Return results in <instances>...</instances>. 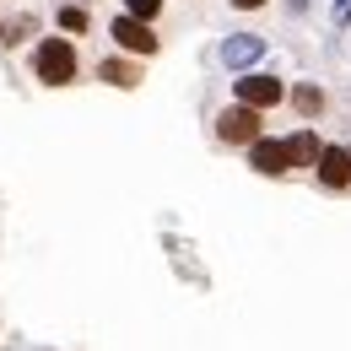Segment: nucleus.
Returning <instances> with one entry per match:
<instances>
[{
    "mask_svg": "<svg viewBox=\"0 0 351 351\" xmlns=\"http://www.w3.org/2000/svg\"><path fill=\"white\" fill-rule=\"evenodd\" d=\"M33 71H38L44 87H71V82L82 76V54H76L71 38H44L38 54H33Z\"/></svg>",
    "mask_w": 351,
    "mask_h": 351,
    "instance_id": "nucleus-1",
    "label": "nucleus"
},
{
    "mask_svg": "<svg viewBox=\"0 0 351 351\" xmlns=\"http://www.w3.org/2000/svg\"><path fill=\"white\" fill-rule=\"evenodd\" d=\"M260 135H265V114L249 108V103H227L217 114V141L221 146H243V152H249Z\"/></svg>",
    "mask_w": 351,
    "mask_h": 351,
    "instance_id": "nucleus-2",
    "label": "nucleus"
},
{
    "mask_svg": "<svg viewBox=\"0 0 351 351\" xmlns=\"http://www.w3.org/2000/svg\"><path fill=\"white\" fill-rule=\"evenodd\" d=\"M108 38H114V44L125 49V54H135V60H152V54L162 49L157 27H152V22H141V16H130V11L108 22Z\"/></svg>",
    "mask_w": 351,
    "mask_h": 351,
    "instance_id": "nucleus-3",
    "label": "nucleus"
},
{
    "mask_svg": "<svg viewBox=\"0 0 351 351\" xmlns=\"http://www.w3.org/2000/svg\"><path fill=\"white\" fill-rule=\"evenodd\" d=\"M232 97L265 114V108H281V103H287V82H281V76H270V71H249V76H238V82H232Z\"/></svg>",
    "mask_w": 351,
    "mask_h": 351,
    "instance_id": "nucleus-4",
    "label": "nucleus"
},
{
    "mask_svg": "<svg viewBox=\"0 0 351 351\" xmlns=\"http://www.w3.org/2000/svg\"><path fill=\"white\" fill-rule=\"evenodd\" d=\"M249 168H254V173H265V178H287L298 162H292V146H287V141L260 135V141L249 146Z\"/></svg>",
    "mask_w": 351,
    "mask_h": 351,
    "instance_id": "nucleus-5",
    "label": "nucleus"
},
{
    "mask_svg": "<svg viewBox=\"0 0 351 351\" xmlns=\"http://www.w3.org/2000/svg\"><path fill=\"white\" fill-rule=\"evenodd\" d=\"M313 178H319V189H330V195L351 189V146H324L319 162H313Z\"/></svg>",
    "mask_w": 351,
    "mask_h": 351,
    "instance_id": "nucleus-6",
    "label": "nucleus"
},
{
    "mask_svg": "<svg viewBox=\"0 0 351 351\" xmlns=\"http://www.w3.org/2000/svg\"><path fill=\"white\" fill-rule=\"evenodd\" d=\"M260 54H265V38H260V33H238V38H227V44H221V60H227L232 71L254 65Z\"/></svg>",
    "mask_w": 351,
    "mask_h": 351,
    "instance_id": "nucleus-7",
    "label": "nucleus"
},
{
    "mask_svg": "<svg viewBox=\"0 0 351 351\" xmlns=\"http://www.w3.org/2000/svg\"><path fill=\"white\" fill-rule=\"evenodd\" d=\"M97 82H108V87H141V65H130V60H103L97 65Z\"/></svg>",
    "mask_w": 351,
    "mask_h": 351,
    "instance_id": "nucleus-8",
    "label": "nucleus"
},
{
    "mask_svg": "<svg viewBox=\"0 0 351 351\" xmlns=\"http://www.w3.org/2000/svg\"><path fill=\"white\" fill-rule=\"evenodd\" d=\"M287 146H292V162H298V168H313V162H319V152H324V141H319L313 130L287 135Z\"/></svg>",
    "mask_w": 351,
    "mask_h": 351,
    "instance_id": "nucleus-9",
    "label": "nucleus"
},
{
    "mask_svg": "<svg viewBox=\"0 0 351 351\" xmlns=\"http://www.w3.org/2000/svg\"><path fill=\"white\" fill-rule=\"evenodd\" d=\"M287 97H292V108H298L303 119H319V114H324V87H313V82H303V87H292Z\"/></svg>",
    "mask_w": 351,
    "mask_h": 351,
    "instance_id": "nucleus-10",
    "label": "nucleus"
},
{
    "mask_svg": "<svg viewBox=\"0 0 351 351\" xmlns=\"http://www.w3.org/2000/svg\"><path fill=\"white\" fill-rule=\"evenodd\" d=\"M60 27L65 33H87V5H60Z\"/></svg>",
    "mask_w": 351,
    "mask_h": 351,
    "instance_id": "nucleus-11",
    "label": "nucleus"
},
{
    "mask_svg": "<svg viewBox=\"0 0 351 351\" xmlns=\"http://www.w3.org/2000/svg\"><path fill=\"white\" fill-rule=\"evenodd\" d=\"M125 11H130V16H141V22H157L162 0H125Z\"/></svg>",
    "mask_w": 351,
    "mask_h": 351,
    "instance_id": "nucleus-12",
    "label": "nucleus"
},
{
    "mask_svg": "<svg viewBox=\"0 0 351 351\" xmlns=\"http://www.w3.org/2000/svg\"><path fill=\"white\" fill-rule=\"evenodd\" d=\"M33 33V16H16L11 27H0V44H16V38H27Z\"/></svg>",
    "mask_w": 351,
    "mask_h": 351,
    "instance_id": "nucleus-13",
    "label": "nucleus"
},
{
    "mask_svg": "<svg viewBox=\"0 0 351 351\" xmlns=\"http://www.w3.org/2000/svg\"><path fill=\"white\" fill-rule=\"evenodd\" d=\"M238 11H260V5H270V0H232Z\"/></svg>",
    "mask_w": 351,
    "mask_h": 351,
    "instance_id": "nucleus-14",
    "label": "nucleus"
}]
</instances>
